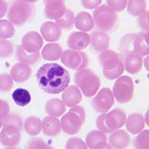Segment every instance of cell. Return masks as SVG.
<instances>
[{"instance_id":"8fae6325","label":"cell","mask_w":149,"mask_h":149,"mask_svg":"<svg viewBox=\"0 0 149 149\" xmlns=\"http://www.w3.org/2000/svg\"><path fill=\"white\" fill-rule=\"evenodd\" d=\"M115 104L113 92L109 88H102L93 97L91 104L93 109L98 113H107Z\"/></svg>"},{"instance_id":"7a4b0ae2","label":"cell","mask_w":149,"mask_h":149,"mask_svg":"<svg viewBox=\"0 0 149 149\" xmlns=\"http://www.w3.org/2000/svg\"><path fill=\"white\" fill-rule=\"evenodd\" d=\"M23 122L20 116L9 113L2 120L0 143L5 147H16L22 139Z\"/></svg>"},{"instance_id":"484cf974","label":"cell","mask_w":149,"mask_h":149,"mask_svg":"<svg viewBox=\"0 0 149 149\" xmlns=\"http://www.w3.org/2000/svg\"><path fill=\"white\" fill-rule=\"evenodd\" d=\"M63 48L60 44L51 42L44 46L41 51V57L45 61H49V62H55L61 58L63 53Z\"/></svg>"},{"instance_id":"3957f363","label":"cell","mask_w":149,"mask_h":149,"mask_svg":"<svg viewBox=\"0 0 149 149\" xmlns=\"http://www.w3.org/2000/svg\"><path fill=\"white\" fill-rule=\"evenodd\" d=\"M98 60L104 77L109 80L118 78L125 71L122 59L115 50L106 49L102 51L98 56Z\"/></svg>"},{"instance_id":"ac0fdd59","label":"cell","mask_w":149,"mask_h":149,"mask_svg":"<svg viewBox=\"0 0 149 149\" xmlns=\"http://www.w3.org/2000/svg\"><path fill=\"white\" fill-rule=\"evenodd\" d=\"M108 142L114 149H127L130 143V136L126 130L119 129L110 133Z\"/></svg>"},{"instance_id":"ffe728a7","label":"cell","mask_w":149,"mask_h":149,"mask_svg":"<svg viewBox=\"0 0 149 149\" xmlns=\"http://www.w3.org/2000/svg\"><path fill=\"white\" fill-rule=\"evenodd\" d=\"M9 74L14 82L24 83L32 76V68L26 63L19 62L11 67Z\"/></svg>"},{"instance_id":"ba28073f","label":"cell","mask_w":149,"mask_h":149,"mask_svg":"<svg viewBox=\"0 0 149 149\" xmlns=\"http://www.w3.org/2000/svg\"><path fill=\"white\" fill-rule=\"evenodd\" d=\"M119 49L121 52H133L141 55L142 57L149 54V46L144 39V33H135V34L125 35L120 40Z\"/></svg>"},{"instance_id":"d590c367","label":"cell","mask_w":149,"mask_h":149,"mask_svg":"<svg viewBox=\"0 0 149 149\" xmlns=\"http://www.w3.org/2000/svg\"><path fill=\"white\" fill-rule=\"evenodd\" d=\"M13 79L10 74L7 73L0 74V91L7 92L9 91L13 87Z\"/></svg>"},{"instance_id":"9c48e42d","label":"cell","mask_w":149,"mask_h":149,"mask_svg":"<svg viewBox=\"0 0 149 149\" xmlns=\"http://www.w3.org/2000/svg\"><path fill=\"white\" fill-rule=\"evenodd\" d=\"M112 92L115 100L118 104H124L130 102L132 100L134 94V83L132 77L121 76L116 78Z\"/></svg>"},{"instance_id":"277c9868","label":"cell","mask_w":149,"mask_h":149,"mask_svg":"<svg viewBox=\"0 0 149 149\" xmlns=\"http://www.w3.org/2000/svg\"><path fill=\"white\" fill-rule=\"evenodd\" d=\"M74 81L82 94L87 98L94 97L101 87L99 76L90 68H84L77 71L74 76Z\"/></svg>"},{"instance_id":"44dd1931","label":"cell","mask_w":149,"mask_h":149,"mask_svg":"<svg viewBox=\"0 0 149 149\" xmlns=\"http://www.w3.org/2000/svg\"><path fill=\"white\" fill-rule=\"evenodd\" d=\"M108 138L105 133L102 132L99 130H93L86 136V144L88 149H102L108 143Z\"/></svg>"},{"instance_id":"6da1fadb","label":"cell","mask_w":149,"mask_h":149,"mask_svg":"<svg viewBox=\"0 0 149 149\" xmlns=\"http://www.w3.org/2000/svg\"><path fill=\"white\" fill-rule=\"evenodd\" d=\"M36 82L42 91L48 94H59L70 83V74L58 63H46L37 70Z\"/></svg>"},{"instance_id":"7bdbcfd3","label":"cell","mask_w":149,"mask_h":149,"mask_svg":"<svg viewBox=\"0 0 149 149\" xmlns=\"http://www.w3.org/2000/svg\"><path fill=\"white\" fill-rule=\"evenodd\" d=\"M8 2L6 0H0V19H2L8 12Z\"/></svg>"},{"instance_id":"5b68a950","label":"cell","mask_w":149,"mask_h":149,"mask_svg":"<svg viewBox=\"0 0 149 149\" xmlns=\"http://www.w3.org/2000/svg\"><path fill=\"white\" fill-rule=\"evenodd\" d=\"M35 15V7L22 0H11L8 8V20L14 26H22Z\"/></svg>"},{"instance_id":"8d00e7d4","label":"cell","mask_w":149,"mask_h":149,"mask_svg":"<svg viewBox=\"0 0 149 149\" xmlns=\"http://www.w3.org/2000/svg\"><path fill=\"white\" fill-rule=\"evenodd\" d=\"M25 149H54L49 143L39 138H34L30 140L26 144Z\"/></svg>"},{"instance_id":"603a6c76","label":"cell","mask_w":149,"mask_h":149,"mask_svg":"<svg viewBox=\"0 0 149 149\" xmlns=\"http://www.w3.org/2000/svg\"><path fill=\"white\" fill-rule=\"evenodd\" d=\"M126 129L130 134L136 135L143 130L146 121H144V116L140 113H132L129 115L126 119Z\"/></svg>"},{"instance_id":"d4e9b609","label":"cell","mask_w":149,"mask_h":149,"mask_svg":"<svg viewBox=\"0 0 149 149\" xmlns=\"http://www.w3.org/2000/svg\"><path fill=\"white\" fill-rule=\"evenodd\" d=\"M74 26L80 32L88 33L93 30L95 24L93 18L90 13L86 11H81L77 14L74 18Z\"/></svg>"},{"instance_id":"836d02e7","label":"cell","mask_w":149,"mask_h":149,"mask_svg":"<svg viewBox=\"0 0 149 149\" xmlns=\"http://www.w3.org/2000/svg\"><path fill=\"white\" fill-rule=\"evenodd\" d=\"M15 34V27L8 20H0V39H8Z\"/></svg>"},{"instance_id":"4316f807","label":"cell","mask_w":149,"mask_h":149,"mask_svg":"<svg viewBox=\"0 0 149 149\" xmlns=\"http://www.w3.org/2000/svg\"><path fill=\"white\" fill-rule=\"evenodd\" d=\"M45 111L50 116L60 118L66 112V106L62 100L53 98V99H50L46 102Z\"/></svg>"},{"instance_id":"f546056e","label":"cell","mask_w":149,"mask_h":149,"mask_svg":"<svg viewBox=\"0 0 149 149\" xmlns=\"http://www.w3.org/2000/svg\"><path fill=\"white\" fill-rule=\"evenodd\" d=\"M127 10L130 15L140 17L146 10V0H128Z\"/></svg>"},{"instance_id":"83f0119b","label":"cell","mask_w":149,"mask_h":149,"mask_svg":"<svg viewBox=\"0 0 149 149\" xmlns=\"http://www.w3.org/2000/svg\"><path fill=\"white\" fill-rule=\"evenodd\" d=\"M24 132L30 136H36L42 130V121L37 116H28L23 123Z\"/></svg>"},{"instance_id":"7dc6e473","label":"cell","mask_w":149,"mask_h":149,"mask_svg":"<svg viewBox=\"0 0 149 149\" xmlns=\"http://www.w3.org/2000/svg\"><path fill=\"white\" fill-rule=\"evenodd\" d=\"M22 1H25V2H27V3L33 4V3H36V1H38V0H22Z\"/></svg>"},{"instance_id":"f35d334b","label":"cell","mask_w":149,"mask_h":149,"mask_svg":"<svg viewBox=\"0 0 149 149\" xmlns=\"http://www.w3.org/2000/svg\"><path fill=\"white\" fill-rule=\"evenodd\" d=\"M106 5L116 12H121L127 8L128 0H106Z\"/></svg>"},{"instance_id":"ab89813d","label":"cell","mask_w":149,"mask_h":149,"mask_svg":"<svg viewBox=\"0 0 149 149\" xmlns=\"http://www.w3.org/2000/svg\"><path fill=\"white\" fill-rule=\"evenodd\" d=\"M138 23L142 30H143L144 32H149V9L146 10L144 13H143L139 17Z\"/></svg>"},{"instance_id":"bcb514c9","label":"cell","mask_w":149,"mask_h":149,"mask_svg":"<svg viewBox=\"0 0 149 149\" xmlns=\"http://www.w3.org/2000/svg\"><path fill=\"white\" fill-rule=\"evenodd\" d=\"M144 39H146V42L147 43V45L149 46V32L144 33Z\"/></svg>"},{"instance_id":"30bf717a","label":"cell","mask_w":149,"mask_h":149,"mask_svg":"<svg viewBox=\"0 0 149 149\" xmlns=\"http://www.w3.org/2000/svg\"><path fill=\"white\" fill-rule=\"evenodd\" d=\"M60 59L65 67H68L74 71L87 68L88 64V55L81 50H73L69 49L63 50Z\"/></svg>"},{"instance_id":"52a82bcc","label":"cell","mask_w":149,"mask_h":149,"mask_svg":"<svg viewBox=\"0 0 149 149\" xmlns=\"http://www.w3.org/2000/svg\"><path fill=\"white\" fill-rule=\"evenodd\" d=\"M92 18L97 30L99 31L105 33L112 32L118 25V14L106 4L96 8L92 13Z\"/></svg>"},{"instance_id":"9a60e30c","label":"cell","mask_w":149,"mask_h":149,"mask_svg":"<svg viewBox=\"0 0 149 149\" xmlns=\"http://www.w3.org/2000/svg\"><path fill=\"white\" fill-rule=\"evenodd\" d=\"M122 62L124 69L130 74H135L141 71L143 64V60L141 55L129 51V52L122 53Z\"/></svg>"},{"instance_id":"e575fe53","label":"cell","mask_w":149,"mask_h":149,"mask_svg":"<svg viewBox=\"0 0 149 149\" xmlns=\"http://www.w3.org/2000/svg\"><path fill=\"white\" fill-rule=\"evenodd\" d=\"M14 50L13 43L8 39H0V58L9 57Z\"/></svg>"},{"instance_id":"4fadbf2b","label":"cell","mask_w":149,"mask_h":149,"mask_svg":"<svg viewBox=\"0 0 149 149\" xmlns=\"http://www.w3.org/2000/svg\"><path fill=\"white\" fill-rule=\"evenodd\" d=\"M44 15L49 20L57 21L63 15L66 9L65 0H43Z\"/></svg>"},{"instance_id":"8992f818","label":"cell","mask_w":149,"mask_h":149,"mask_svg":"<svg viewBox=\"0 0 149 149\" xmlns=\"http://www.w3.org/2000/svg\"><path fill=\"white\" fill-rule=\"evenodd\" d=\"M86 112L82 106L76 105L64 114L61 119L62 130L66 134L74 135L79 132L83 124L85 123Z\"/></svg>"},{"instance_id":"2e32d148","label":"cell","mask_w":149,"mask_h":149,"mask_svg":"<svg viewBox=\"0 0 149 149\" xmlns=\"http://www.w3.org/2000/svg\"><path fill=\"white\" fill-rule=\"evenodd\" d=\"M66 44L69 49L83 50L87 49L91 44V35L84 32H73L66 40Z\"/></svg>"},{"instance_id":"74e56055","label":"cell","mask_w":149,"mask_h":149,"mask_svg":"<svg viewBox=\"0 0 149 149\" xmlns=\"http://www.w3.org/2000/svg\"><path fill=\"white\" fill-rule=\"evenodd\" d=\"M65 149H88V147L82 139L77 137H72L66 142Z\"/></svg>"},{"instance_id":"cb8c5ba5","label":"cell","mask_w":149,"mask_h":149,"mask_svg":"<svg viewBox=\"0 0 149 149\" xmlns=\"http://www.w3.org/2000/svg\"><path fill=\"white\" fill-rule=\"evenodd\" d=\"M62 101L65 106H76L82 101V92L77 86H68L66 90L63 92Z\"/></svg>"},{"instance_id":"60d3db41","label":"cell","mask_w":149,"mask_h":149,"mask_svg":"<svg viewBox=\"0 0 149 149\" xmlns=\"http://www.w3.org/2000/svg\"><path fill=\"white\" fill-rule=\"evenodd\" d=\"M10 112L9 104L5 100L0 99V120H3Z\"/></svg>"},{"instance_id":"f907efd6","label":"cell","mask_w":149,"mask_h":149,"mask_svg":"<svg viewBox=\"0 0 149 149\" xmlns=\"http://www.w3.org/2000/svg\"><path fill=\"white\" fill-rule=\"evenodd\" d=\"M2 129V120H0V130Z\"/></svg>"},{"instance_id":"d6986e66","label":"cell","mask_w":149,"mask_h":149,"mask_svg":"<svg viewBox=\"0 0 149 149\" xmlns=\"http://www.w3.org/2000/svg\"><path fill=\"white\" fill-rule=\"evenodd\" d=\"M41 36L48 42H56L62 37V29L54 22H45L40 26Z\"/></svg>"},{"instance_id":"4dcf8cb0","label":"cell","mask_w":149,"mask_h":149,"mask_svg":"<svg viewBox=\"0 0 149 149\" xmlns=\"http://www.w3.org/2000/svg\"><path fill=\"white\" fill-rule=\"evenodd\" d=\"M12 99L17 105L23 107L30 104L32 96L30 92L25 88H19L12 92Z\"/></svg>"},{"instance_id":"d6a6232c","label":"cell","mask_w":149,"mask_h":149,"mask_svg":"<svg viewBox=\"0 0 149 149\" xmlns=\"http://www.w3.org/2000/svg\"><path fill=\"white\" fill-rule=\"evenodd\" d=\"M134 149H149V130H143L133 139Z\"/></svg>"},{"instance_id":"b9f144b4","label":"cell","mask_w":149,"mask_h":149,"mask_svg":"<svg viewBox=\"0 0 149 149\" xmlns=\"http://www.w3.org/2000/svg\"><path fill=\"white\" fill-rule=\"evenodd\" d=\"M102 0H80L81 5L86 9H95L101 5Z\"/></svg>"},{"instance_id":"f6af8a7d","label":"cell","mask_w":149,"mask_h":149,"mask_svg":"<svg viewBox=\"0 0 149 149\" xmlns=\"http://www.w3.org/2000/svg\"><path fill=\"white\" fill-rule=\"evenodd\" d=\"M144 121H146V124L149 127V107H148L146 115H144Z\"/></svg>"},{"instance_id":"7402d4cb","label":"cell","mask_w":149,"mask_h":149,"mask_svg":"<svg viewBox=\"0 0 149 149\" xmlns=\"http://www.w3.org/2000/svg\"><path fill=\"white\" fill-rule=\"evenodd\" d=\"M42 132L46 136H57L62 132L61 120L58 119V118H54V116H46L42 120Z\"/></svg>"},{"instance_id":"ee69618b","label":"cell","mask_w":149,"mask_h":149,"mask_svg":"<svg viewBox=\"0 0 149 149\" xmlns=\"http://www.w3.org/2000/svg\"><path fill=\"white\" fill-rule=\"evenodd\" d=\"M143 65H144V68L149 72V54L146 56V58L143 60Z\"/></svg>"},{"instance_id":"1f68e13d","label":"cell","mask_w":149,"mask_h":149,"mask_svg":"<svg viewBox=\"0 0 149 149\" xmlns=\"http://www.w3.org/2000/svg\"><path fill=\"white\" fill-rule=\"evenodd\" d=\"M74 18L76 16H74V12L71 9L66 8L63 15L55 22L56 24L62 30H71L74 25Z\"/></svg>"},{"instance_id":"681fc988","label":"cell","mask_w":149,"mask_h":149,"mask_svg":"<svg viewBox=\"0 0 149 149\" xmlns=\"http://www.w3.org/2000/svg\"><path fill=\"white\" fill-rule=\"evenodd\" d=\"M4 149H19V148H17V147H6Z\"/></svg>"},{"instance_id":"5bb4252c","label":"cell","mask_w":149,"mask_h":149,"mask_svg":"<svg viewBox=\"0 0 149 149\" xmlns=\"http://www.w3.org/2000/svg\"><path fill=\"white\" fill-rule=\"evenodd\" d=\"M22 47L29 53H36L43 47V38L36 31L27 32L22 38Z\"/></svg>"},{"instance_id":"e0dca14e","label":"cell","mask_w":149,"mask_h":149,"mask_svg":"<svg viewBox=\"0 0 149 149\" xmlns=\"http://www.w3.org/2000/svg\"><path fill=\"white\" fill-rule=\"evenodd\" d=\"M92 49L96 52H102L108 49L110 45V37L108 34L102 31H93L91 35V44Z\"/></svg>"},{"instance_id":"7c38bea8","label":"cell","mask_w":149,"mask_h":149,"mask_svg":"<svg viewBox=\"0 0 149 149\" xmlns=\"http://www.w3.org/2000/svg\"><path fill=\"white\" fill-rule=\"evenodd\" d=\"M126 119L127 115L124 110L120 108H115L104 114V122L109 134L122 128L126 123Z\"/></svg>"},{"instance_id":"c3c4849f","label":"cell","mask_w":149,"mask_h":149,"mask_svg":"<svg viewBox=\"0 0 149 149\" xmlns=\"http://www.w3.org/2000/svg\"><path fill=\"white\" fill-rule=\"evenodd\" d=\"M102 149H114V148H113V147H112V146H110V144H109V143H107V144H106V146H104V148H102Z\"/></svg>"},{"instance_id":"f1b7e54d","label":"cell","mask_w":149,"mask_h":149,"mask_svg":"<svg viewBox=\"0 0 149 149\" xmlns=\"http://www.w3.org/2000/svg\"><path fill=\"white\" fill-rule=\"evenodd\" d=\"M15 55H16V58L19 62L26 63L28 65L35 64L36 63H37L39 61L40 56H41V54L39 52H36V53L27 52V51L24 50V49L22 47V45H19L16 48Z\"/></svg>"}]
</instances>
